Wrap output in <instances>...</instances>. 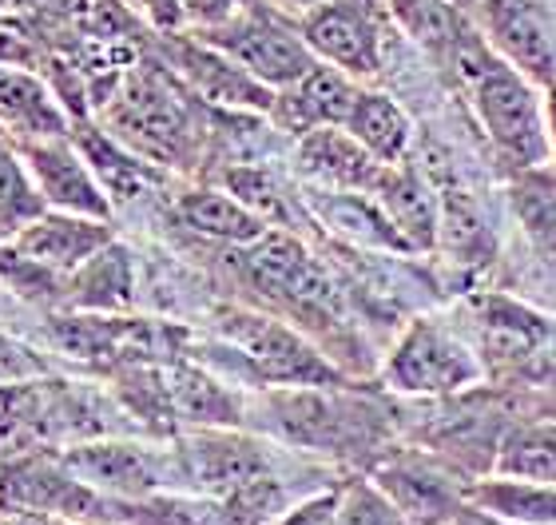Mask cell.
<instances>
[{
    "label": "cell",
    "instance_id": "cell-1",
    "mask_svg": "<svg viewBox=\"0 0 556 525\" xmlns=\"http://www.w3.org/2000/svg\"><path fill=\"white\" fill-rule=\"evenodd\" d=\"M438 68L457 76L477 124L501 160H509L517 172L553 160L545 128V92L525 72L513 68L509 60H501L477 28L465 33L462 45L453 48Z\"/></svg>",
    "mask_w": 556,
    "mask_h": 525
},
{
    "label": "cell",
    "instance_id": "cell-2",
    "mask_svg": "<svg viewBox=\"0 0 556 525\" xmlns=\"http://www.w3.org/2000/svg\"><path fill=\"white\" fill-rule=\"evenodd\" d=\"M108 132L131 152L143 155L148 164L163 167H191L199 155L195 120L187 112V100L163 80L160 72H139L131 76L108 104Z\"/></svg>",
    "mask_w": 556,
    "mask_h": 525
},
{
    "label": "cell",
    "instance_id": "cell-3",
    "mask_svg": "<svg viewBox=\"0 0 556 525\" xmlns=\"http://www.w3.org/2000/svg\"><path fill=\"white\" fill-rule=\"evenodd\" d=\"M219 342L231 350L247 378L258 386H334L338 371L299 330L258 311L227 307L215 315Z\"/></svg>",
    "mask_w": 556,
    "mask_h": 525
},
{
    "label": "cell",
    "instance_id": "cell-4",
    "mask_svg": "<svg viewBox=\"0 0 556 525\" xmlns=\"http://www.w3.org/2000/svg\"><path fill=\"white\" fill-rule=\"evenodd\" d=\"M382 378L394 395L445 398L465 395L485 378V362L469 347L462 330L441 318H414L394 342L382 366Z\"/></svg>",
    "mask_w": 556,
    "mask_h": 525
},
{
    "label": "cell",
    "instance_id": "cell-5",
    "mask_svg": "<svg viewBox=\"0 0 556 525\" xmlns=\"http://www.w3.org/2000/svg\"><path fill=\"white\" fill-rule=\"evenodd\" d=\"M195 36L207 40L211 48H219L223 57H231L239 68H247L255 80H263L275 92L302 80L318 64L311 45L302 40L299 21L287 16V12L270 9L267 0L251 4L235 21L219 24V28H203Z\"/></svg>",
    "mask_w": 556,
    "mask_h": 525
},
{
    "label": "cell",
    "instance_id": "cell-6",
    "mask_svg": "<svg viewBox=\"0 0 556 525\" xmlns=\"http://www.w3.org/2000/svg\"><path fill=\"white\" fill-rule=\"evenodd\" d=\"M390 9L382 0H323L299 16V33L323 64L354 80H374L390 60Z\"/></svg>",
    "mask_w": 556,
    "mask_h": 525
},
{
    "label": "cell",
    "instance_id": "cell-7",
    "mask_svg": "<svg viewBox=\"0 0 556 525\" xmlns=\"http://www.w3.org/2000/svg\"><path fill=\"white\" fill-rule=\"evenodd\" d=\"M318 386H287L267 398L270 407V430L294 446H311V450H330V454H346L354 446H374L382 434L378 410L350 402V398H326L314 395Z\"/></svg>",
    "mask_w": 556,
    "mask_h": 525
},
{
    "label": "cell",
    "instance_id": "cell-8",
    "mask_svg": "<svg viewBox=\"0 0 556 525\" xmlns=\"http://www.w3.org/2000/svg\"><path fill=\"white\" fill-rule=\"evenodd\" d=\"M469 21L485 45L536 88L556 80V9L548 0H477Z\"/></svg>",
    "mask_w": 556,
    "mask_h": 525
},
{
    "label": "cell",
    "instance_id": "cell-9",
    "mask_svg": "<svg viewBox=\"0 0 556 525\" xmlns=\"http://www.w3.org/2000/svg\"><path fill=\"white\" fill-rule=\"evenodd\" d=\"M60 458L80 482L119 502L179 490L175 450H148L136 442H76L60 450Z\"/></svg>",
    "mask_w": 556,
    "mask_h": 525
},
{
    "label": "cell",
    "instance_id": "cell-10",
    "mask_svg": "<svg viewBox=\"0 0 556 525\" xmlns=\"http://www.w3.org/2000/svg\"><path fill=\"white\" fill-rule=\"evenodd\" d=\"M374 486L394 502L406 525H445L473 502V482H465V474H457L450 462L429 458V450L386 458L374 470Z\"/></svg>",
    "mask_w": 556,
    "mask_h": 525
},
{
    "label": "cell",
    "instance_id": "cell-11",
    "mask_svg": "<svg viewBox=\"0 0 556 525\" xmlns=\"http://www.w3.org/2000/svg\"><path fill=\"white\" fill-rule=\"evenodd\" d=\"M175 466H179V490L223 502L247 482L275 470V454L258 438L231 430H199L175 446Z\"/></svg>",
    "mask_w": 556,
    "mask_h": 525
},
{
    "label": "cell",
    "instance_id": "cell-12",
    "mask_svg": "<svg viewBox=\"0 0 556 525\" xmlns=\"http://www.w3.org/2000/svg\"><path fill=\"white\" fill-rule=\"evenodd\" d=\"M16 152H21L24 167L33 175L45 208L68 211V215H88V220H112V199H108V191L92 175L80 148L72 143V136L16 143Z\"/></svg>",
    "mask_w": 556,
    "mask_h": 525
},
{
    "label": "cell",
    "instance_id": "cell-13",
    "mask_svg": "<svg viewBox=\"0 0 556 525\" xmlns=\"http://www.w3.org/2000/svg\"><path fill=\"white\" fill-rule=\"evenodd\" d=\"M163 48L175 72L195 88L203 100L223 108H243V112H270L275 108V88L255 80L247 68H239L219 48L199 40L195 33H163Z\"/></svg>",
    "mask_w": 556,
    "mask_h": 525
},
{
    "label": "cell",
    "instance_id": "cell-14",
    "mask_svg": "<svg viewBox=\"0 0 556 525\" xmlns=\"http://www.w3.org/2000/svg\"><path fill=\"white\" fill-rule=\"evenodd\" d=\"M116 239L108 220H88V215H68V211H45L40 220L12 235L9 247L33 267L56 275L68 283V275L88 263V259Z\"/></svg>",
    "mask_w": 556,
    "mask_h": 525
},
{
    "label": "cell",
    "instance_id": "cell-15",
    "mask_svg": "<svg viewBox=\"0 0 556 525\" xmlns=\"http://www.w3.org/2000/svg\"><path fill=\"white\" fill-rule=\"evenodd\" d=\"M358 92L362 88L354 84V76L318 60L302 80H294L290 88H278L270 116L290 136H306L314 128H342Z\"/></svg>",
    "mask_w": 556,
    "mask_h": 525
},
{
    "label": "cell",
    "instance_id": "cell-16",
    "mask_svg": "<svg viewBox=\"0 0 556 525\" xmlns=\"http://www.w3.org/2000/svg\"><path fill=\"white\" fill-rule=\"evenodd\" d=\"M0 132L9 143L60 140L72 132V116L64 112L52 84L28 68H0Z\"/></svg>",
    "mask_w": 556,
    "mask_h": 525
},
{
    "label": "cell",
    "instance_id": "cell-17",
    "mask_svg": "<svg viewBox=\"0 0 556 525\" xmlns=\"http://www.w3.org/2000/svg\"><path fill=\"white\" fill-rule=\"evenodd\" d=\"M299 167L311 175L314 184L370 196L390 164L374 160L346 128H314L299 136Z\"/></svg>",
    "mask_w": 556,
    "mask_h": 525
},
{
    "label": "cell",
    "instance_id": "cell-18",
    "mask_svg": "<svg viewBox=\"0 0 556 525\" xmlns=\"http://www.w3.org/2000/svg\"><path fill=\"white\" fill-rule=\"evenodd\" d=\"M370 199L382 208V215L390 220V227L402 235V243H406L409 251H429V247L438 243V227H441L438 196H433V187L421 179V172L409 167L406 160L386 167L378 187L370 191Z\"/></svg>",
    "mask_w": 556,
    "mask_h": 525
},
{
    "label": "cell",
    "instance_id": "cell-19",
    "mask_svg": "<svg viewBox=\"0 0 556 525\" xmlns=\"http://www.w3.org/2000/svg\"><path fill=\"white\" fill-rule=\"evenodd\" d=\"M68 136H72V143L80 148L84 160H88V167H92V175L100 179V187L108 191L112 208H116V203H136V199H143L151 187L160 184L155 164H148L143 155L131 152L128 143H119L112 132H100V128H92V124L76 120Z\"/></svg>",
    "mask_w": 556,
    "mask_h": 525
},
{
    "label": "cell",
    "instance_id": "cell-20",
    "mask_svg": "<svg viewBox=\"0 0 556 525\" xmlns=\"http://www.w3.org/2000/svg\"><path fill=\"white\" fill-rule=\"evenodd\" d=\"M64 299L88 315H124L136 303V263L124 243L100 247L76 275L64 283Z\"/></svg>",
    "mask_w": 556,
    "mask_h": 525
},
{
    "label": "cell",
    "instance_id": "cell-21",
    "mask_svg": "<svg viewBox=\"0 0 556 525\" xmlns=\"http://www.w3.org/2000/svg\"><path fill=\"white\" fill-rule=\"evenodd\" d=\"M175 220L184 223L187 232L203 235V239H215V243H231L247 247L263 239L270 232L267 220H258L255 211L239 203L231 191H219V187H195V191H184L175 199Z\"/></svg>",
    "mask_w": 556,
    "mask_h": 525
},
{
    "label": "cell",
    "instance_id": "cell-22",
    "mask_svg": "<svg viewBox=\"0 0 556 525\" xmlns=\"http://www.w3.org/2000/svg\"><path fill=\"white\" fill-rule=\"evenodd\" d=\"M342 128L382 164H402L409 155V143H414V124H409L406 108L397 104L394 96L370 92V88L358 92Z\"/></svg>",
    "mask_w": 556,
    "mask_h": 525
},
{
    "label": "cell",
    "instance_id": "cell-23",
    "mask_svg": "<svg viewBox=\"0 0 556 525\" xmlns=\"http://www.w3.org/2000/svg\"><path fill=\"white\" fill-rule=\"evenodd\" d=\"M493 474L521 482H553L556 486V422H509L501 434L497 458H493Z\"/></svg>",
    "mask_w": 556,
    "mask_h": 525
},
{
    "label": "cell",
    "instance_id": "cell-24",
    "mask_svg": "<svg viewBox=\"0 0 556 525\" xmlns=\"http://www.w3.org/2000/svg\"><path fill=\"white\" fill-rule=\"evenodd\" d=\"M167 390H172L175 418L184 422H203V426H235L243 407L239 398L227 390L223 383H215L211 374H203L199 366L175 362L167 366Z\"/></svg>",
    "mask_w": 556,
    "mask_h": 525
},
{
    "label": "cell",
    "instance_id": "cell-25",
    "mask_svg": "<svg viewBox=\"0 0 556 525\" xmlns=\"http://www.w3.org/2000/svg\"><path fill=\"white\" fill-rule=\"evenodd\" d=\"M481 510L497 517H509V522L521 525H556V486L553 482H521V478H501V474H489V478L473 482V493H469Z\"/></svg>",
    "mask_w": 556,
    "mask_h": 525
},
{
    "label": "cell",
    "instance_id": "cell-26",
    "mask_svg": "<svg viewBox=\"0 0 556 525\" xmlns=\"http://www.w3.org/2000/svg\"><path fill=\"white\" fill-rule=\"evenodd\" d=\"M509 199L525 235H529V243L541 255L556 259V172H545V164L517 172Z\"/></svg>",
    "mask_w": 556,
    "mask_h": 525
},
{
    "label": "cell",
    "instance_id": "cell-27",
    "mask_svg": "<svg viewBox=\"0 0 556 525\" xmlns=\"http://www.w3.org/2000/svg\"><path fill=\"white\" fill-rule=\"evenodd\" d=\"M45 215V199L36 191L33 175L24 167L16 143L0 140V235H16Z\"/></svg>",
    "mask_w": 556,
    "mask_h": 525
},
{
    "label": "cell",
    "instance_id": "cell-28",
    "mask_svg": "<svg viewBox=\"0 0 556 525\" xmlns=\"http://www.w3.org/2000/svg\"><path fill=\"white\" fill-rule=\"evenodd\" d=\"M223 184L239 203H247L270 227H287L290 223V199L282 196V187H278V179L270 172H263V167H231L223 175Z\"/></svg>",
    "mask_w": 556,
    "mask_h": 525
},
{
    "label": "cell",
    "instance_id": "cell-29",
    "mask_svg": "<svg viewBox=\"0 0 556 525\" xmlns=\"http://www.w3.org/2000/svg\"><path fill=\"white\" fill-rule=\"evenodd\" d=\"M334 525H406V522H402L394 502L378 486L354 482V486H346V490L338 493Z\"/></svg>",
    "mask_w": 556,
    "mask_h": 525
},
{
    "label": "cell",
    "instance_id": "cell-30",
    "mask_svg": "<svg viewBox=\"0 0 556 525\" xmlns=\"http://www.w3.org/2000/svg\"><path fill=\"white\" fill-rule=\"evenodd\" d=\"M258 0H179L184 9L187 33H203V28H219V24L235 21L239 12H247Z\"/></svg>",
    "mask_w": 556,
    "mask_h": 525
},
{
    "label": "cell",
    "instance_id": "cell-31",
    "mask_svg": "<svg viewBox=\"0 0 556 525\" xmlns=\"http://www.w3.org/2000/svg\"><path fill=\"white\" fill-rule=\"evenodd\" d=\"M48 371V362L28 350L24 342L9 339V335H0V386H12V383H33L40 374Z\"/></svg>",
    "mask_w": 556,
    "mask_h": 525
},
{
    "label": "cell",
    "instance_id": "cell-32",
    "mask_svg": "<svg viewBox=\"0 0 556 525\" xmlns=\"http://www.w3.org/2000/svg\"><path fill=\"white\" fill-rule=\"evenodd\" d=\"M40 60L36 36L21 21H0V68H28Z\"/></svg>",
    "mask_w": 556,
    "mask_h": 525
},
{
    "label": "cell",
    "instance_id": "cell-33",
    "mask_svg": "<svg viewBox=\"0 0 556 525\" xmlns=\"http://www.w3.org/2000/svg\"><path fill=\"white\" fill-rule=\"evenodd\" d=\"M131 9L143 16V21L155 28V33H184V9H179V0H128Z\"/></svg>",
    "mask_w": 556,
    "mask_h": 525
},
{
    "label": "cell",
    "instance_id": "cell-34",
    "mask_svg": "<svg viewBox=\"0 0 556 525\" xmlns=\"http://www.w3.org/2000/svg\"><path fill=\"white\" fill-rule=\"evenodd\" d=\"M445 525H521V522H509V517H497L489 514V510H481L477 502H469L457 517H450Z\"/></svg>",
    "mask_w": 556,
    "mask_h": 525
},
{
    "label": "cell",
    "instance_id": "cell-35",
    "mask_svg": "<svg viewBox=\"0 0 556 525\" xmlns=\"http://www.w3.org/2000/svg\"><path fill=\"white\" fill-rule=\"evenodd\" d=\"M545 92V128H548V155H553L556 164V80L548 84V88H541Z\"/></svg>",
    "mask_w": 556,
    "mask_h": 525
},
{
    "label": "cell",
    "instance_id": "cell-36",
    "mask_svg": "<svg viewBox=\"0 0 556 525\" xmlns=\"http://www.w3.org/2000/svg\"><path fill=\"white\" fill-rule=\"evenodd\" d=\"M270 9H278V12H287V16H294L299 21L302 12H311L314 4H323V0H267Z\"/></svg>",
    "mask_w": 556,
    "mask_h": 525
},
{
    "label": "cell",
    "instance_id": "cell-37",
    "mask_svg": "<svg viewBox=\"0 0 556 525\" xmlns=\"http://www.w3.org/2000/svg\"><path fill=\"white\" fill-rule=\"evenodd\" d=\"M0 525H36V514H24V510H9L0 517Z\"/></svg>",
    "mask_w": 556,
    "mask_h": 525
},
{
    "label": "cell",
    "instance_id": "cell-38",
    "mask_svg": "<svg viewBox=\"0 0 556 525\" xmlns=\"http://www.w3.org/2000/svg\"><path fill=\"white\" fill-rule=\"evenodd\" d=\"M445 4H453V9H457V12H465V16H469V12L477 9V0H445Z\"/></svg>",
    "mask_w": 556,
    "mask_h": 525
}]
</instances>
